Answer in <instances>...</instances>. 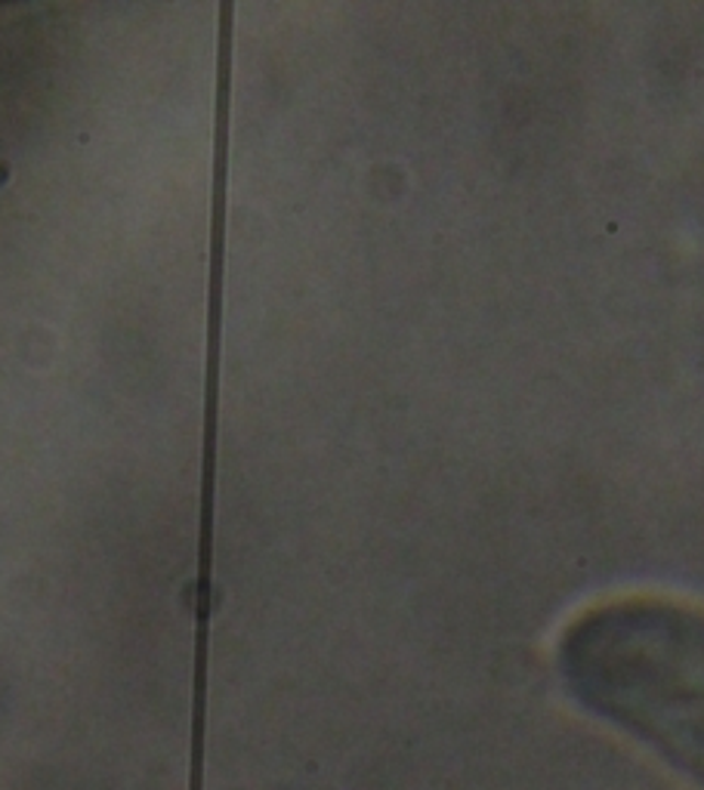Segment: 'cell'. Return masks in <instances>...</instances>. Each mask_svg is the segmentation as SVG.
I'll list each match as a JSON object with an SVG mask.
<instances>
[{
    "label": "cell",
    "instance_id": "1",
    "mask_svg": "<svg viewBox=\"0 0 704 790\" xmlns=\"http://www.w3.org/2000/svg\"><path fill=\"white\" fill-rule=\"evenodd\" d=\"M556 664L569 691L704 788V611L624 596L563 630Z\"/></svg>",
    "mask_w": 704,
    "mask_h": 790
}]
</instances>
